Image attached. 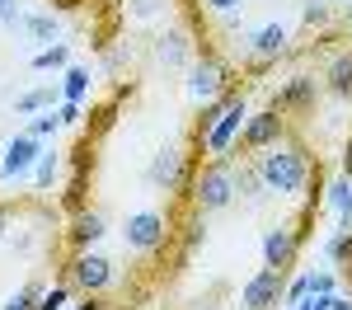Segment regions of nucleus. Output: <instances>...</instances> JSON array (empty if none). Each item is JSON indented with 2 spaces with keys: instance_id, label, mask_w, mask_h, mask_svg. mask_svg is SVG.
<instances>
[{
  "instance_id": "38",
  "label": "nucleus",
  "mask_w": 352,
  "mask_h": 310,
  "mask_svg": "<svg viewBox=\"0 0 352 310\" xmlns=\"http://www.w3.org/2000/svg\"><path fill=\"white\" fill-rule=\"evenodd\" d=\"M329 306H333V296H320V291H310V296H305L300 306H292V310H329Z\"/></svg>"
},
{
  "instance_id": "25",
  "label": "nucleus",
  "mask_w": 352,
  "mask_h": 310,
  "mask_svg": "<svg viewBox=\"0 0 352 310\" xmlns=\"http://www.w3.org/2000/svg\"><path fill=\"white\" fill-rule=\"evenodd\" d=\"M56 174H61V155H56V151H43V160L33 169V188H52Z\"/></svg>"
},
{
  "instance_id": "40",
  "label": "nucleus",
  "mask_w": 352,
  "mask_h": 310,
  "mask_svg": "<svg viewBox=\"0 0 352 310\" xmlns=\"http://www.w3.org/2000/svg\"><path fill=\"white\" fill-rule=\"evenodd\" d=\"M76 310H109V306H104V296H80Z\"/></svg>"
},
{
  "instance_id": "30",
  "label": "nucleus",
  "mask_w": 352,
  "mask_h": 310,
  "mask_svg": "<svg viewBox=\"0 0 352 310\" xmlns=\"http://www.w3.org/2000/svg\"><path fill=\"white\" fill-rule=\"evenodd\" d=\"M202 240H207V225H202V212H192L188 221H184V254H197Z\"/></svg>"
},
{
  "instance_id": "6",
  "label": "nucleus",
  "mask_w": 352,
  "mask_h": 310,
  "mask_svg": "<svg viewBox=\"0 0 352 310\" xmlns=\"http://www.w3.org/2000/svg\"><path fill=\"white\" fill-rule=\"evenodd\" d=\"M277 141H287V118L272 109H258L249 113V122H244L240 141H235V151H244V155H258V151H268V146H277Z\"/></svg>"
},
{
  "instance_id": "10",
  "label": "nucleus",
  "mask_w": 352,
  "mask_h": 310,
  "mask_svg": "<svg viewBox=\"0 0 352 310\" xmlns=\"http://www.w3.org/2000/svg\"><path fill=\"white\" fill-rule=\"evenodd\" d=\"M320 89H324V80H315V76H305V71H296V76H287V80L277 85V94H272V109L282 113H315V104H320Z\"/></svg>"
},
{
  "instance_id": "41",
  "label": "nucleus",
  "mask_w": 352,
  "mask_h": 310,
  "mask_svg": "<svg viewBox=\"0 0 352 310\" xmlns=\"http://www.w3.org/2000/svg\"><path fill=\"white\" fill-rule=\"evenodd\" d=\"M329 310H352V296H343V291H333V306Z\"/></svg>"
},
{
  "instance_id": "24",
  "label": "nucleus",
  "mask_w": 352,
  "mask_h": 310,
  "mask_svg": "<svg viewBox=\"0 0 352 310\" xmlns=\"http://www.w3.org/2000/svg\"><path fill=\"white\" fill-rule=\"evenodd\" d=\"M24 132H28V137H38V141H52L56 132H61V118H56V109H47V113H33Z\"/></svg>"
},
{
  "instance_id": "26",
  "label": "nucleus",
  "mask_w": 352,
  "mask_h": 310,
  "mask_svg": "<svg viewBox=\"0 0 352 310\" xmlns=\"http://www.w3.org/2000/svg\"><path fill=\"white\" fill-rule=\"evenodd\" d=\"M38 296H43V282H28V287H19V291H10L0 310H38Z\"/></svg>"
},
{
  "instance_id": "28",
  "label": "nucleus",
  "mask_w": 352,
  "mask_h": 310,
  "mask_svg": "<svg viewBox=\"0 0 352 310\" xmlns=\"http://www.w3.org/2000/svg\"><path fill=\"white\" fill-rule=\"evenodd\" d=\"M244 5H249V0H202V10H207L212 19H226V24H235V19H240Z\"/></svg>"
},
{
  "instance_id": "39",
  "label": "nucleus",
  "mask_w": 352,
  "mask_h": 310,
  "mask_svg": "<svg viewBox=\"0 0 352 310\" xmlns=\"http://www.w3.org/2000/svg\"><path fill=\"white\" fill-rule=\"evenodd\" d=\"M113 118H118V104H104V109L94 113V127H99V132H109V127H113Z\"/></svg>"
},
{
  "instance_id": "7",
  "label": "nucleus",
  "mask_w": 352,
  "mask_h": 310,
  "mask_svg": "<svg viewBox=\"0 0 352 310\" xmlns=\"http://www.w3.org/2000/svg\"><path fill=\"white\" fill-rule=\"evenodd\" d=\"M43 151H47V141L28 137V132H14V137L5 141V151H0V179H5V184H14V179L33 174L38 160H43Z\"/></svg>"
},
{
  "instance_id": "17",
  "label": "nucleus",
  "mask_w": 352,
  "mask_h": 310,
  "mask_svg": "<svg viewBox=\"0 0 352 310\" xmlns=\"http://www.w3.org/2000/svg\"><path fill=\"white\" fill-rule=\"evenodd\" d=\"M324 89L333 99H352V52H333L324 66Z\"/></svg>"
},
{
  "instance_id": "22",
  "label": "nucleus",
  "mask_w": 352,
  "mask_h": 310,
  "mask_svg": "<svg viewBox=\"0 0 352 310\" xmlns=\"http://www.w3.org/2000/svg\"><path fill=\"white\" fill-rule=\"evenodd\" d=\"M320 250H324V258L333 268H352V230H329Z\"/></svg>"
},
{
  "instance_id": "45",
  "label": "nucleus",
  "mask_w": 352,
  "mask_h": 310,
  "mask_svg": "<svg viewBox=\"0 0 352 310\" xmlns=\"http://www.w3.org/2000/svg\"><path fill=\"white\" fill-rule=\"evenodd\" d=\"M343 5H352V0H343Z\"/></svg>"
},
{
  "instance_id": "9",
  "label": "nucleus",
  "mask_w": 352,
  "mask_h": 310,
  "mask_svg": "<svg viewBox=\"0 0 352 310\" xmlns=\"http://www.w3.org/2000/svg\"><path fill=\"white\" fill-rule=\"evenodd\" d=\"M164 240H169V221L160 212H132L127 225H122V245L132 254H155L164 250Z\"/></svg>"
},
{
  "instance_id": "4",
  "label": "nucleus",
  "mask_w": 352,
  "mask_h": 310,
  "mask_svg": "<svg viewBox=\"0 0 352 310\" xmlns=\"http://www.w3.org/2000/svg\"><path fill=\"white\" fill-rule=\"evenodd\" d=\"M244 122H249V104H244V94H240V99L217 118V127H212L207 137L192 141V146H197V155H207V160L230 155V151H235V141H240V132H244ZM230 160H235V155H230Z\"/></svg>"
},
{
  "instance_id": "36",
  "label": "nucleus",
  "mask_w": 352,
  "mask_h": 310,
  "mask_svg": "<svg viewBox=\"0 0 352 310\" xmlns=\"http://www.w3.org/2000/svg\"><path fill=\"white\" fill-rule=\"evenodd\" d=\"M80 113H85V104H71V99H61V104H56V118H61V127H76V122H80Z\"/></svg>"
},
{
  "instance_id": "19",
  "label": "nucleus",
  "mask_w": 352,
  "mask_h": 310,
  "mask_svg": "<svg viewBox=\"0 0 352 310\" xmlns=\"http://www.w3.org/2000/svg\"><path fill=\"white\" fill-rule=\"evenodd\" d=\"M38 43V52L43 47H52V43H61V24H56V14H24V24H19Z\"/></svg>"
},
{
  "instance_id": "29",
  "label": "nucleus",
  "mask_w": 352,
  "mask_h": 310,
  "mask_svg": "<svg viewBox=\"0 0 352 310\" xmlns=\"http://www.w3.org/2000/svg\"><path fill=\"white\" fill-rule=\"evenodd\" d=\"M122 5H127V14L141 19V24H146V19H160L164 10H169V0H122Z\"/></svg>"
},
{
  "instance_id": "15",
  "label": "nucleus",
  "mask_w": 352,
  "mask_h": 310,
  "mask_svg": "<svg viewBox=\"0 0 352 310\" xmlns=\"http://www.w3.org/2000/svg\"><path fill=\"white\" fill-rule=\"evenodd\" d=\"M104 235H109V225H104L99 212H89V207H80V212L71 217V230H66V240H71L76 250H94Z\"/></svg>"
},
{
  "instance_id": "34",
  "label": "nucleus",
  "mask_w": 352,
  "mask_h": 310,
  "mask_svg": "<svg viewBox=\"0 0 352 310\" xmlns=\"http://www.w3.org/2000/svg\"><path fill=\"white\" fill-rule=\"evenodd\" d=\"M300 19H305L310 28H324V24H329V5H324V0H305Z\"/></svg>"
},
{
  "instance_id": "5",
  "label": "nucleus",
  "mask_w": 352,
  "mask_h": 310,
  "mask_svg": "<svg viewBox=\"0 0 352 310\" xmlns=\"http://www.w3.org/2000/svg\"><path fill=\"white\" fill-rule=\"evenodd\" d=\"M66 282H71L76 291H85V296H104L113 282H118V273H113V263L104 258V254H94V250H76L71 268H66Z\"/></svg>"
},
{
  "instance_id": "32",
  "label": "nucleus",
  "mask_w": 352,
  "mask_h": 310,
  "mask_svg": "<svg viewBox=\"0 0 352 310\" xmlns=\"http://www.w3.org/2000/svg\"><path fill=\"white\" fill-rule=\"evenodd\" d=\"M305 296H310V273H300V278H292V282H287V291H282V306L292 310V306H300Z\"/></svg>"
},
{
  "instance_id": "35",
  "label": "nucleus",
  "mask_w": 352,
  "mask_h": 310,
  "mask_svg": "<svg viewBox=\"0 0 352 310\" xmlns=\"http://www.w3.org/2000/svg\"><path fill=\"white\" fill-rule=\"evenodd\" d=\"M80 202H85V169H76V174H71V184H66V207H71V212H80Z\"/></svg>"
},
{
  "instance_id": "11",
  "label": "nucleus",
  "mask_w": 352,
  "mask_h": 310,
  "mask_svg": "<svg viewBox=\"0 0 352 310\" xmlns=\"http://www.w3.org/2000/svg\"><path fill=\"white\" fill-rule=\"evenodd\" d=\"M244 47H249V66H254V71H263L268 61H277V56H287V47H292V28L272 19V24L254 28V33L244 38Z\"/></svg>"
},
{
  "instance_id": "23",
  "label": "nucleus",
  "mask_w": 352,
  "mask_h": 310,
  "mask_svg": "<svg viewBox=\"0 0 352 310\" xmlns=\"http://www.w3.org/2000/svg\"><path fill=\"white\" fill-rule=\"evenodd\" d=\"M33 66H38V71H66V66H71V43H52V47L33 52Z\"/></svg>"
},
{
  "instance_id": "3",
  "label": "nucleus",
  "mask_w": 352,
  "mask_h": 310,
  "mask_svg": "<svg viewBox=\"0 0 352 310\" xmlns=\"http://www.w3.org/2000/svg\"><path fill=\"white\" fill-rule=\"evenodd\" d=\"M146 184L151 188H160V193H188L192 184V165L188 155H184V146H160L155 155H151V165H146Z\"/></svg>"
},
{
  "instance_id": "33",
  "label": "nucleus",
  "mask_w": 352,
  "mask_h": 310,
  "mask_svg": "<svg viewBox=\"0 0 352 310\" xmlns=\"http://www.w3.org/2000/svg\"><path fill=\"white\" fill-rule=\"evenodd\" d=\"M310 291H320V296H333V291H338V273H333V268H320V273L310 268Z\"/></svg>"
},
{
  "instance_id": "43",
  "label": "nucleus",
  "mask_w": 352,
  "mask_h": 310,
  "mask_svg": "<svg viewBox=\"0 0 352 310\" xmlns=\"http://www.w3.org/2000/svg\"><path fill=\"white\" fill-rule=\"evenodd\" d=\"M343 174H352V137H348V155H343Z\"/></svg>"
},
{
  "instance_id": "13",
  "label": "nucleus",
  "mask_w": 352,
  "mask_h": 310,
  "mask_svg": "<svg viewBox=\"0 0 352 310\" xmlns=\"http://www.w3.org/2000/svg\"><path fill=\"white\" fill-rule=\"evenodd\" d=\"M282 291H287V273H277V268H258L254 278L244 282L240 310H272L277 301H282Z\"/></svg>"
},
{
  "instance_id": "20",
  "label": "nucleus",
  "mask_w": 352,
  "mask_h": 310,
  "mask_svg": "<svg viewBox=\"0 0 352 310\" xmlns=\"http://www.w3.org/2000/svg\"><path fill=\"white\" fill-rule=\"evenodd\" d=\"M235 99H240V89L230 85V89H226L221 99H212V104H202V113H197V127H192V141H202V137H207V132L217 127V118H221V113H226V109H230Z\"/></svg>"
},
{
  "instance_id": "12",
  "label": "nucleus",
  "mask_w": 352,
  "mask_h": 310,
  "mask_svg": "<svg viewBox=\"0 0 352 310\" xmlns=\"http://www.w3.org/2000/svg\"><path fill=\"white\" fill-rule=\"evenodd\" d=\"M300 230L292 221H282V225H272V230H263V268H277V273H287L292 263H296V254H300Z\"/></svg>"
},
{
  "instance_id": "27",
  "label": "nucleus",
  "mask_w": 352,
  "mask_h": 310,
  "mask_svg": "<svg viewBox=\"0 0 352 310\" xmlns=\"http://www.w3.org/2000/svg\"><path fill=\"white\" fill-rule=\"evenodd\" d=\"M66 306H71V282H52V287H43L38 310H66Z\"/></svg>"
},
{
  "instance_id": "37",
  "label": "nucleus",
  "mask_w": 352,
  "mask_h": 310,
  "mask_svg": "<svg viewBox=\"0 0 352 310\" xmlns=\"http://www.w3.org/2000/svg\"><path fill=\"white\" fill-rule=\"evenodd\" d=\"M0 24H5V28L24 24V10H19V0H0Z\"/></svg>"
},
{
  "instance_id": "18",
  "label": "nucleus",
  "mask_w": 352,
  "mask_h": 310,
  "mask_svg": "<svg viewBox=\"0 0 352 310\" xmlns=\"http://www.w3.org/2000/svg\"><path fill=\"white\" fill-rule=\"evenodd\" d=\"M89 85H94L89 66L71 61V66L61 71V99H71V104H85V99H89Z\"/></svg>"
},
{
  "instance_id": "21",
  "label": "nucleus",
  "mask_w": 352,
  "mask_h": 310,
  "mask_svg": "<svg viewBox=\"0 0 352 310\" xmlns=\"http://www.w3.org/2000/svg\"><path fill=\"white\" fill-rule=\"evenodd\" d=\"M56 94H61V85H38V89H28V94H19L14 99V109L24 113V118H33V113H47V109H56Z\"/></svg>"
},
{
  "instance_id": "16",
  "label": "nucleus",
  "mask_w": 352,
  "mask_h": 310,
  "mask_svg": "<svg viewBox=\"0 0 352 310\" xmlns=\"http://www.w3.org/2000/svg\"><path fill=\"white\" fill-rule=\"evenodd\" d=\"M324 207L333 212L338 230H352V174H338L324 188Z\"/></svg>"
},
{
  "instance_id": "14",
  "label": "nucleus",
  "mask_w": 352,
  "mask_h": 310,
  "mask_svg": "<svg viewBox=\"0 0 352 310\" xmlns=\"http://www.w3.org/2000/svg\"><path fill=\"white\" fill-rule=\"evenodd\" d=\"M151 56H155L160 66H188L192 61V38L184 28H164L160 38H155V47H151Z\"/></svg>"
},
{
  "instance_id": "42",
  "label": "nucleus",
  "mask_w": 352,
  "mask_h": 310,
  "mask_svg": "<svg viewBox=\"0 0 352 310\" xmlns=\"http://www.w3.org/2000/svg\"><path fill=\"white\" fill-rule=\"evenodd\" d=\"M5 230H10V207H0V240H5Z\"/></svg>"
},
{
  "instance_id": "31",
  "label": "nucleus",
  "mask_w": 352,
  "mask_h": 310,
  "mask_svg": "<svg viewBox=\"0 0 352 310\" xmlns=\"http://www.w3.org/2000/svg\"><path fill=\"white\" fill-rule=\"evenodd\" d=\"M240 193L249 197V202L268 197V188H263V179H258V169H254V165H244V169H240Z\"/></svg>"
},
{
  "instance_id": "2",
  "label": "nucleus",
  "mask_w": 352,
  "mask_h": 310,
  "mask_svg": "<svg viewBox=\"0 0 352 310\" xmlns=\"http://www.w3.org/2000/svg\"><path fill=\"white\" fill-rule=\"evenodd\" d=\"M192 212H221V207H230L235 197H240V169L230 165V155H217V160H202V165H192V184L188 193Z\"/></svg>"
},
{
  "instance_id": "44",
  "label": "nucleus",
  "mask_w": 352,
  "mask_h": 310,
  "mask_svg": "<svg viewBox=\"0 0 352 310\" xmlns=\"http://www.w3.org/2000/svg\"><path fill=\"white\" fill-rule=\"evenodd\" d=\"M348 28H352V5H348Z\"/></svg>"
},
{
  "instance_id": "1",
  "label": "nucleus",
  "mask_w": 352,
  "mask_h": 310,
  "mask_svg": "<svg viewBox=\"0 0 352 310\" xmlns=\"http://www.w3.org/2000/svg\"><path fill=\"white\" fill-rule=\"evenodd\" d=\"M254 169H258V179H263V188L272 197H296L315 179V165H310V155H305L300 141H277L268 151H258L254 155Z\"/></svg>"
},
{
  "instance_id": "8",
  "label": "nucleus",
  "mask_w": 352,
  "mask_h": 310,
  "mask_svg": "<svg viewBox=\"0 0 352 310\" xmlns=\"http://www.w3.org/2000/svg\"><path fill=\"white\" fill-rule=\"evenodd\" d=\"M230 89V76H226V66H221L217 56H192L188 61V99L202 109V104H212Z\"/></svg>"
}]
</instances>
